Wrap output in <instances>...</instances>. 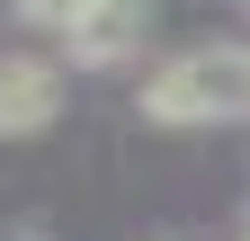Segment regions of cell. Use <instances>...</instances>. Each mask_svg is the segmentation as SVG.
I'll use <instances>...</instances> for the list:
<instances>
[{
  "mask_svg": "<svg viewBox=\"0 0 250 241\" xmlns=\"http://www.w3.org/2000/svg\"><path fill=\"white\" fill-rule=\"evenodd\" d=\"M143 116L152 125H224L250 116V45H197L143 72Z\"/></svg>",
  "mask_w": 250,
  "mask_h": 241,
  "instance_id": "cell-1",
  "label": "cell"
},
{
  "mask_svg": "<svg viewBox=\"0 0 250 241\" xmlns=\"http://www.w3.org/2000/svg\"><path fill=\"white\" fill-rule=\"evenodd\" d=\"M62 116V63L54 54H0V134L27 143Z\"/></svg>",
  "mask_w": 250,
  "mask_h": 241,
  "instance_id": "cell-2",
  "label": "cell"
},
{
  "mask_svg": "<svg viewBox=\"0 0 250 241\" xmlns=\"http://www.w3.org/2000/svg\"><path fill=\"white\" fill-rule=\"evenodd\" d=\"M143 27H152V0H99V9L62 36V54H72L81 72H116L125 54H143Z\"/></svg>",
  "mask_w": 250,
  "mask_h": 241,
  "instance_id": "cell-3",
  "label": "cell"
},
{
  "mask_svg": "<svg viewBox=\"0 0 250 241\" xmlns=\"http://www.w3.org/2000/svg\"><path fill=\"white\" fill-rule=\"evenodd\" d=\"M89 9H99V0H18V18H27V27H54V36H72Z\"/></svg>",
  "mask_w": 250,
  "mask_h": 241,
  "instance_id": "cell-4",
  "label": "cell"
}]
</instances>
